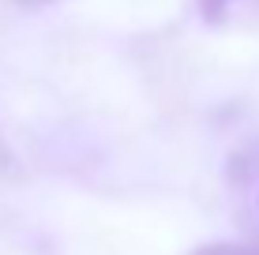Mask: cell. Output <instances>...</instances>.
Masks as SVG:
<instances>
[{
    "label": "cell",
    "instance_id": "cell-1",
    "mask_svg": "<svg viewBox=\"0 0 259 255\" xmlns=\"http://www.w3.org/2000/svg\"><path fill=\"white\" fill-rule=\"evenodd\" d=\"M207 26H259V0H195Z\"/></svg>",
    "mask_w": 259,
    "mask_h": 255
},
{
    "label": "cell",
    "instance_id": "cell-2",
    "mask_svg": "<svg viewBox=\"0 0 259 255\" xmlns=\"http://www.w3.org/2000/svg\"><path fill=\"white\" fill-rule=\"evenodd\" d=\"M188 255H259V244H237V240H214V244H199Z\"/></svg>",
    "mask_w": 259,
    "mask_h": 255
},
{
    "label": "cell",
    "instance_id": "cell-3",
    "mask_svg": "<svg viewBox=\"0 0 259 255\" xmlns=\"http://www.w3.org/2000/svg\"><path fill=\"white\" fill-rule=\"evenodd\" d=\"M23 8H53V4H64V0H15Z\"/></svg>",
    "mask_w": 259,
    "mask_h": 255
},
{
    "label": "cell",
    "instance_id": "cell-4",
    "mask_svg": "<svg viewBox=\"0 0 259 255\" xmlns=\"http://www.w3.org/2000/svg\"><path fill=\"white\" fill-rule=\"evenodd\" d=\"M0 162H8V150H4V139H0Z\"/></svg>",
    "mask_w": 259,
    "mask_h": 255
},
{
    "label": "cell",
    "instance_id": "cell-5",
    "mask_svg": "<svg viewBox=\"0 0 259 255\" xmlns=\"http://www.w3.org/2000/svg\"><path fill=\"white\" fill-rule=\"evenodd\" d=\"M255 214H259V191H255Z\"/></svg>",
    "mask_w": 259,
    "mask_h": 255
}]
</instances>
